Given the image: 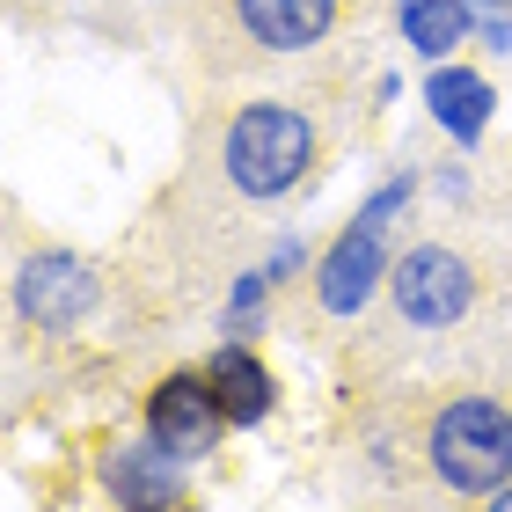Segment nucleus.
Masks as SVG:
<instances>
[{
	"instance_id": "obj_1",
	"label": "nucleus",
	"mask_w": 512,
	"mask_h": 512,
	"mask_svg": "<svg viewBox=\"0 0 512 512\" xmlns=\"http://www.w3.org/2000/svg\"><path fill=\"white\" fill-rule=\"evenodd\" d=\"M227 183L242 198H286L315 169V118L293 103H242L227 118Z\"/></svg>"
},
{
	"instance_id": "obj_2",
	"label": "nucleus",
	"mask_w": 512,
	"mask_h": 512,
	"mask_svg": "<svg viewBox=\"0 0 512 512\" xmlns=\"http://www.w3.org/2000/svg\"><path fill=\"white\" fill-rule=\"evenodd\" d=\"M417 198V176H388L374 198L352 213V227L322 249V264H315V300H322V315H359L366 300H374L388 286V271H395V249H388V227L395 213Z\"/></svg>"
},
{
	"instance_id": "obj_3",
	"label": "nucleus",
	"mask_w": 512,
	"mask_h": 512,
	"mask_svg": "<svg viewBox=\"0 0 512 512\" xmlns=\"http://www.w3.org/2000/svg\"><path fill=\"white\" fill-rule=\"evenodd\" d=\"M432 476L461 498H491L512 483V410L498 395H454L439 403L432 432H425Z\"/></svg>"
},
{
	"instance_id": "obj_4",
	"label": "nucleus",
	"mask_w": 512,
	"mask_h": 512,
	"mask_svg": "<svg viewBox=\"0 0 512 512\" xmlns=\"http://www.w3.org/2000/svg\"><path fill=\"white\" fill-rule=\"evenodd\" d=\"M388 293H395V315L417 322V330H454L476 308V271L447 242H410L388 271Z\"/></svg>"
},
{
	"instance_id": "obj_5",
	"label": "nucleus",
	"mask_w": 512,
	"mask_h": 512,
	"mask_svg": "<svg viewBox=\"0 0 512 512\" xmlns=\"http://www.w3.org/2000/svg\"><path fill=\"white\" fill-rule=\"evenodd\" d=\"M96 300H103V278H96L88 256H74V249L22 256V271H15V308H22V322H37V330H74V322L96 315Z\"/></svg>"
},
{
	"instance_id": "obj_6",
	"label": "nucleus",
	"mask_w": 512,
	"mask_h": 512,
	"mask_svg": "<svg viewBox=\"0 0 512 512\" xmlns=\"http://www.w3.org/2000/svg\"><path fill=\"white\" fill-rule=\"evenodd\" d=\"M147 432L161 439V447H176L183 461L213 454L220 432H227V403H220L213 374H169V381H154V395H147Z\"/></svg>"
},
{
	"instance_id": "obj_7",
	"label": "nucleus",
	"mask_w": 512,
	"mask_h": 512,
	"mask_svg": "<svg viewBox=\"0 0 512 512\" xmlns=\"http://www.w3.org/2000/svg\"><path fill=\"white\" fill-rule=\"evenodd\" d=\"M103 491L125 512H169V505H183V491H191V461L176 447H161L154 432L125 439V447L103 454Z\"/></svg>"
},
{
	"instance_id": "obj_8",
	"label": "nucleus",
	"mask_w": 512,
	"mask_h": 512,
	"mask_svg": "<svg viewBox=\"0 0 512 512\" xmlns=\"http://www.w3.org/2000/svg\"><path fill=\"white\" fill-rule=\"evenodd\" d=\"M425 110H432V125L469 154L476 139L491 132V118H498V88H491V74L447 59V66H432V74H425Z\"/></svg>"
},
{
	"instance_id": "obj_9",
	"label": "nucleus",
	"mask_w": 512,
	"mask_h": 512,
	"mask_svg": "<svg viewBox=\"0 0 512 512\" xmlns=\"http://www.w3.org/2000/svg\"><path fill=\"white\" fill-rule=\"evenodd\" d=\"M242 30L264 44V52H315L337 22V0H235Z\"/></svg>"
},
{
	"instance_id": "obj_10",
	"label": "nucleus",
	"mask_w": 512,
	"mask_h": 512,
	"mask_svg": "<svg viewBox=\"0 0 512 512\" xmlns=\"http://www.w3.org/2000/svg\"><path fill=\"white\" fill-rule=\"evenodd\" d=\"M395 22H403V44L417 59H432V66H447L461 44L483 30V15L469 0H395Z\"/></svg>"
},
{
	"instance_id": "obj_11",
	"label": "nucleus",
	"mask_w": 512,
	"mask_h": 512,
	"mask_svg": "<svg viewBox=\"0 0 512 512\" xmlns=\"http://www.w3.org/2000/svg\"><path fill=\"white\" fill-rule=\"evenodd\" d=\"M213 388H220V403H227V425H264L271 417V403H278V388H271V374H264V359L249 352L242 337H227L220 352H213Z\"/></svg>"
},
{
	"instance_id": "obj_12",
	"label": "nucleus",
	"mask_w": 512,
	"mask_h": 512,
	"mask_svg": "<svg viewBox=\"0 0 512 512\" xmlns=\"http://www.w3.org/2000/svg\"><path fill=\"white\" fill-rule=\"evenodd\" d=\"M264 293H271V271H242L235 286H227V315H220V322H227L235 337L256 330V315H264Z\"/></svg>"
},
{
	"instance_id": "obj_13",
	"label": "nucleus",
	"mask_w": 512,
	"mask_h": 512,
	"mask_svg": "<svg viewBox=\"0 0 512 512\" xmlns=\"http://www.w3.org/2000/svg\"><path fill=\"white\" fill-rule=\"evenodd\" d=\"M308 264V242L300 235H286V242H271V256H264V271H271V286H286V278Z\"/></svg>"
},
{
	"instance_id": "obj_14",
	"label": "nucleus",
	"mask_w": 512,
	"mask_h": 512,
	"mask_svg": "<svg viewBox=\"0 0 512 512\" xmlns=\"http://www.w3.org/2000/svg\"><path fill=\"white\" fill-rule=\"evenodd\" d=\"M483 52H498V59H512V15H483Z\"/></svg>"
},
{
	"instance_id": "obj_15",
	"label": "nucleus",
	"mask_w": 512,
	"mask_h": 512,
	"mask_svg": "<svg viewBox=\"0 0 512 512\" xmlns=\"http://www.w3.org/2000/svg\"><path fill=\"white\" fill-rule=\"evenodd\" d=\"M432 191L447 198V205H461V198H469V176H461V169H439V176H432Z\"/></svg>"
},
{
	"instance_id": "obj_16",
	"label": "nucleus",
	"mask_w": 512,
	"mask_h": 512,
	"mask_svg": "<svg viewBox=\"0 0 512 512\" xmlns=\"http://www.w3.org/2000/svg\"><path fill=\"white\" fill-rule=\"evenodd\" d=\"M483 512H512V483H505V491H491V505H483Z\"/></svg>"
}]
</instances>
